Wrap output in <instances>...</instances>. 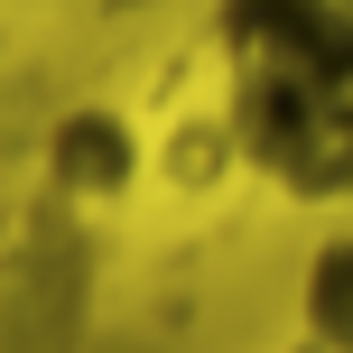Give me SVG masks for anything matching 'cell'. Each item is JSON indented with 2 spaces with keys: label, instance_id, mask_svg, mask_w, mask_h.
<instances>
[{
  "label": "cell",
  "instance_id": "cell-1",
  "mask_svg": "<svg viewBox=\"0 0 353 353\" xmlns=\"http://www.w3.org/2000/svg\"><path fill=\"white\" fill-rule=\"evenodd\" d=\"M223 121L270 186L353 205V0H214Z\"/></svg>",
  "mask_w": 353,
  "mask_h": 353
},
{
  "label": "cell",
  "instance_id": "cell-2",
  "mask_svg": "<svg viewBox=\"0 0 353 353\" xmlns=\"http://www.w3.org/2000/svg\"><path fill=\"white\" fill-rule=\"evenodd\" d=\"M298 325L316 353H353V232L316 242V261L298 279Z\"/></svg>",
  "mask_w": 353,
  "mask_h": 353
}]
</instances>
